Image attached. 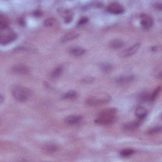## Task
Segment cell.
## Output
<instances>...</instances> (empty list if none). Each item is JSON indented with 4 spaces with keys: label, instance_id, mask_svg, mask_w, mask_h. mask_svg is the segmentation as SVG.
<instances>
[{
    "label": "cell",
    "instance_id": "10",
    "mask_svg": "<svg viewBox=\"0 0 162 162\" xmlns=\"http://www.w3.org/2000/svg\"><path fill=\"white\" fill-rule=\"evenodd\" d=\"M12 70L14 73L21 75L27 74L29 72V69L27 66L22 64L15 65L12 69Z\"/></svg>",
    "mask_w": 162,
    "mask_h": 162
},
{
    "label": "cell",
    "instance_id": "15",
    "mask_svg": "<svg viewBox=\"0 0 162 162\" xmlns=\"http://www.w3.org/2000/svg\"><path fill=\"white\" fill-rule=\"evenodd\" d=\"M85 52H86L85 50L81 47H74L70 50L71 55L77 57L83 55L85 53Z\"/></svg>",
    "mask_w": 162,
    "mask_h": 162
},
{
    "label": "cell",
    "instance_id": "19",
    "mask_svg": "<svg viewBox=\"0 0 162 162\" xmlns=\"http://www.w3.org/2000/svg\"><path fill=\"white\" fill-rule=\"evenodd\" d=\"M77 97V93L74 90H71V91H69L67 93H66L63 94V98L67 99H75Z\"/></svg>",
    "mask_w": 162,
    "mask_h": 162
},
{
    "label": "cell",
    "instance_id": "3",
    "mask_svg": "<svg viewBox=\"0 0 162 162\" xmlns=\"http://www.w3.org/2000/svg\"><path fill=\"white\" fill-rule=\"evenodd\" d=\"M17 38V35L12 32L9 31L8 27L1 29V36L0 43L2 45L7 44L15 41Z\"/></svg>",
    "mask_w": 162,
    "mask_h": 162
},
{
    "label": "cell",
    "instance_id": "22",
    "mask_svg": "<svg viewBox=\"0 0 162 162\" xmlns=\"http://www.w3.org/2000/svg\"><path fill=\"white\" fill-rule=\"evenodd\" d=\"M121 155L123 157H129L134 153V151L132 149H125L121 151Z\"/></svg>",
    "mask_w": 162,
    "mask_h": 162
},
{
    "label": "cell",
    "instance_id": "16",
    "mask_svg": "<svg viewBox=\"0 0 162 162\" xmlns=\"http://www.w3.org/2000/svg\"><path fill=\"white\" fill-rule=\"evenodd\" d=\"M63 72V67L62 66H58L55 69H53L50 74V77L52 79H57L62 75Z\"/></svg>",
    "mask_w": 162,
    "mask_h": 162
},
{
    "label": "cell",
    "instance_id": "24",
    "mask_svg": "<svg viewBox=\"0 0 162 162\" xmlns=\"http://www.w3.org/2000/svg\"><path fill=\"white\" fill-rule=\"evenodd\" d=\"M160 90H161V87H158V88L154 90V91L153 93V94L151 95H150V100H152V101L154 100L158 96V95L159 94Z\"/></svg>",
    "mask_w": 162,
    "mask_h": 162
},
{
    "label": "cell",
    "instance_id": "4",
    "mask_svg": "<svg viewBox=\"0 0 162 162\" xmlns=\"http://www.w3.org/2000/svg\"><path fill=\"white\" fill-rule=\"evenodd\" d=\"M107 10L109 12L112 14L119 15L122 14L124 11V8L120 3L117 2H113L110 3L107 7Z\"/></svg>",
    "mask_w": 162,
    "mask_h": 162
},
{
    "label": "cell",
    "instance_id": "14",
    "mask_svg": "<svg viewBox=\"0 0 162 162\" xmlns=\"http://www.w3.org/2000/svg\"><path fill=\"white\" fill-rule=\"evenodd\" d=\"M147 110L145 108L142 106L138 107L136 110V115L139 120H142L144 118H145L147 115Z\"/></svg>",
    "mask_w": 162,
    "mask_h": 162
},
{
    "label": "cell",
    "instance_id": "5",
    "mask_svg": "<svg viewBox=\"0 0 162 162\" xmlns=\"http://www.w3.org/2000/svg\"><path fill=\"white\" fill-rule=\"evenodd\" d=\"M110 100V98H89L86 101V105L89 106H98L106 103Z\"/></svg>",
    "mask_w": 162,
    "mask_h": 162
},
{
    "label": "cell",
    "instance_id": "27",
    "mask_svg": "<svg viewBox=\"0 0 162 162\" xmlns=\"http://www.w3.org/2000/svg\"><path fill=\"white\" fill-rule=\"evenodd\" d=\"M88 21V19L87 17H82L81 19L79 20V22H78V26H82L84 24H85L86 23H87Z\"/></svg>",
    "mask_w": 162,
    "mask_h": 162
},
{
    "label": "cell",
    "instance_id": "20",
    "mask_svg": "<svg viewBox=\"0 0 162 162\" xmlns=\"http://www.w3.org/2000/svg\"><path fill=\"white\" fill-rule=\"evenodd\" d=\"M45 151H47V153H55L57 150V147L55 145H53V144H50V145H47L45 146Z\"/></svg>",
    "mask_w": 162,
    "mask_h": 162
},
{
    "label": "cell",
    "instance_id": "12",
    "mask_svg": "<svg viewBox=\"0 0 162 162\" xmlns=\"http://www.w3.org/2000/svg\"><path fill=\"white\" fill-rule=\"evenodd\" d=\"M60 15L63 17L65 23H70L73 20V14L72 11L70 10H60Z\"/></svg>",
    "mask_w": 162,
    "mask_h": 162
},
{
    "label": "cell",
    "instance_id": "30",
    "mask_svg": "<svg viewBox=\"0 0 162 162\" xmlns=\"http://www.w3.org/2000/svg\"><path fill=\"white\" fill-rule=\"evenodd\" d=\"M41 14H42L41 11L39 10H36L34 12V16H36V17H40V16H41Z\"/></svg>",
    "mask_w": 162,
    "mask_h": 162
},
{
    "label": "cell",
    "instance_id": "28",
    "mask_svg": "<svg viewBox=\"0 0 162 162\" xmlns=\"http://www.w3.org/2000/svg\"><path fill=\"white\" fill-rule=\"evenodd\" d=\"M93 81H94V79L92 77H86V78H84L83 80H82V82L84 83H91Z\"/></svg>",
    "mask_w": 162,
    "mask_h": 162
},
{
    "label": "cell",
    "instance_id": "7",
    "mask_svg": "<svg viewBox=\"0 0 162 162\" xmlns=\"http://www.w3.org/2000/svg\"><path fill=\"white\" fill-rule=\"evenodd\" d=\"M153 20L152 18L148 15H142L141 25L145 29H149L153 26Z\"/></svg>",
    "mask_w": 162,
    "mask_h": 162
},
{
    "label": "cell",
    "instance_id": "18",
    "mask_svg": "<svg viewBox=\"0 0 162 162\" xmlns=\"http://www.w3.org/2000/svg\"><path fill=\"white\" fill-rule=\"evenodd\" d=\"M8 19L5 15L1 14V17H0V29H5L8 27Z\"/></svg>",
    "mask_w": 162,
    "mask_h": 162
},
{
    "label": "cell",
    "instance_id": "6",
    "mask_svg": "<svg viewBox=\"0 0 162 162\" xmlns=\"http://www.w3.org/2000/svg\"><path fill=\"white\" fill-rule=\"evenodd\" d=\"M139 47H140V44L136 43L134 44L133 46L130 47L129 48L122 51L121 54H120V56L122 58H126V57L133 56L134 54H135L137 51V50H139Z\"/></svg>",
    "mask_w": 162,
    "mask_h": 162
},
{
    "label": "cell",
    "instance_id": "9",
    "mask_svg": "<svg viewBox=\"0 0 162 162\" xmlns=\"http://www.w3.org/2000/svg\"><path fill=\"white\" fill-rule=\"evenodd\" d=\"M82 117L79 115H72L67 117L65 119L66 123L70 125H75L82 121Z\"/></svg>",
    "mask_w": 162,
    "mask_h": 162
},
{
    "label": "cell",
    "instance_id": "25",
    "mask_svg": "<svg viewBox=\"0 0 162 162\" xmlns=\"http://www.w3.org/2000/svg\"><path fill=\"white\" fill-rule=\"evenodd\" d=\"M161 130V127H160V126H156V127H153L152 129H151L149 130V133L150 134H157V133H160Z\"/></svg>",
    "mask_w": 162,
    "mask_h": 162
},
{
    "label": "cell",
    "instance_id": "26",
    "mask_svg": "<svg viewBox=\"0 0 162 162\" xmlns=\"http://www.w3.org/2000/svg\"><path fill=\"white\" fill-rule=\"evenodd\" d=\"M141 99L142 101H147V100H150V95L148 93H143L141 94L140 96Z\"/></svg>",
    "mask_w": 162,
    "mask_h": 162
},
{
    "label": "cell",
    "instance_id": "2",
    "mask_svg": "<svg viewBox=\"0 0 162 162\" xmlns=\"http://www.w3.org/2000/svg\"><path fill=\"white\" fill-rule=\"evenodd\" d=\"M11 93L14 98L19 102L26 101L31 96V90L21 86H14Z\"/></svg>",
    "mask_w": 162,
    "mask_h": 162
},
{
    "label": "cell",
    "instance_id": "1",
    "mask_svg": "<svg viewBox=\"0 0 162 162\" xmlns=\"http://www.w3.org/2000/svg\"><path fill=\"white\" fill-rule=\"evenodd\" d=\"M117 109L110 108L101 111L95 122L102 125H109L115 121Z\"/></svg>",
    "mask_w": 162,
    "mask_h": 162
},
{
    "label": "cell",
    "instance_id": "11",
    "mask_svg": "<svg viewBox=\"0 0 162 162\" xmlns=\"http://www.w3.org/2000/svg\"><path fill=\"white\" fill-rule=\"evenodd\" d=\"M141 124V121L140 120H138V121H133L131 122H129L127 124H125L124 127H123V129L125 131H133L134 130H136V129H137L139 127V126Z\"/></svg>",
    "mask_w": 162,
    "mask_h": 162
},
{
    "label": "cell",
    "instance_id": "23",
    "mask_svg": "<svg viewBox=\"0 0 162 162\" xmlns=\"http://www.w3.org/2000/svg\"><path fill=\"white\" fill-rule=\"evenodd\" d=\"M55 22V19L53 18H48L44 20V24L46 27H51L54 25V23Z\"/></svg>",
    "mask_w": 162,
    "mask_h": 162
},
{
    "label": "cell",
    "instance_id": "8",
    "mask_svg": "<svg viewBox=\"0 0 162 162\" xmlns=\"http://www.w3.org/2000/svg\"><path fill=\"white\" fill-rule=\"evenodd\" d=\"M134 76L132 74L124 75L117 77L115 79V81L120 84H126L133 81L134 80Z\"/></svg>",
    "mask_w": 162,
    "mask_h": 162
},
{
    "label": "cell",
    "instance_id": "21",
    "mask_svg": "<svg viewBox=\"0 0 162 162\" xmlns=\"http://www.w3.org/2000/svg\"><path fill=\"white\" fill-rule=\"evenodd\" d=\"M101 69L105 72H109L112 70V66L109 63H103L101 65Z\"/></svg>",
    "mask_w": 162,
    "mask_h": 162
},
{
    "label": "cell",
    "instance_id": "31",
    "mask_svg": "<svg viewBox=\"0 0 162 162\" xmlns=\"http://www.w3.org/2000/svg\"><path fill=\"white\" fill-rule=\"evenodd\" d=\"M154 7H156V8L159 10H161V3H157L154 5Z\"/></svg>",
    "mask_w": 162,
    "mask_h": 162
},
{
    "label": "cell",
    "instance_id": "29",
    "mask_svg": "<svg viewBox=\"0 0 162 162\" xmlns=\"http://www.w3.org/2000/svg\"><path fill=\"white\" fill-rule=\"evenodd\" d=\"M92 6H94V7H97V8H99V7H103V4L100 2H94L92 3Z\"/></svg>",
    "mask_w": 162,
    "mask_h": 162
},
{
    "label": "cell",
    "instance_id": "32",
    "mask_svg": "<svg viewBox=\"0 0 162 162\" xmlns=\"http://www.w3.org/2000/svg\"><path fill=\"white\" fill-rule=\"evenodd\" d=\"M0 98H1V100H0V101H1V103H2L3 102V96L2 94H1V96H0Z\"/></svg>",
    "mask_w": 162,
    "mask_h": 162
},
{
    "label": "cell",
    "instance_id": "13",
    "mask_svg": "<svg viewBox=\"0 0 162 162\" xmlns=\"http://www.w3.org/2000/svg\"><path fill=\"white\" fill-rule=\"evenodd\" d=\"M78 36H79V34L78 33L75 32H69L65 34L62 37L60 41L62 43H66V42H68L77 38Z\"/></svg>",
    "mask_w": 162,
    "mask_h": 162
},
{
    "label": "cell",
    "instance_id": "17",
    "mask_svg": "<svg viewBox=\"0 0 162 162\" xmlns=\"http://www.w3.org/2000/svg\"><path fill=\"white\" fill-rule=\"evenodd\" d=\"M124 45V42L121 39H114L110 42V46L113 49L117 50Z\"/></svg>",
    "mask_w": 162,
    "mask_h": 162
}]
</instances>
